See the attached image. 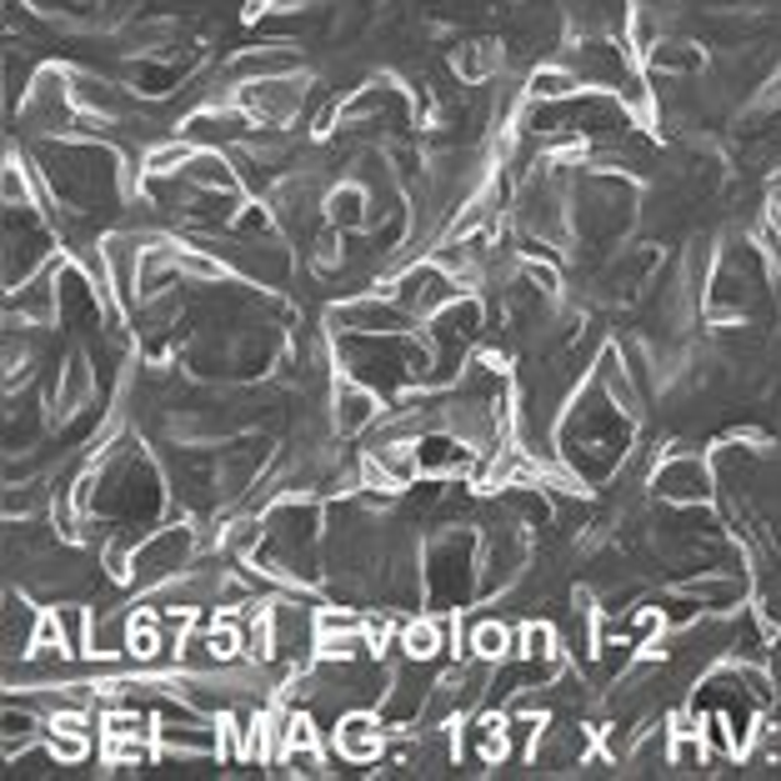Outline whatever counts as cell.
Returning <instances> with one entry per match:
<instances>
[{"mask_svg": "<svg viewBox=\"0 0 781 781\" xmlns=\"http://www.w3.org/2000/svg\"><path fill=\"white\" fill-rule=\"evenodd\" d=\"M381 742H386V726L376 722V716H346L341 726H336V751H341L346 761H371L381 751Z\"/></svg>", "mask_w": 781, "mask_h": 781, "instance_id": "obj_1", "label": "cell"}, {"mask_svg": "<svg viewBox=\"0 0 781 781\" xmlns=\"http://www.w3.org/2000/svg\"><path fill=\"white\" fill-rule=\"evenodd\" d=\"M661 491L677 496V501H697V496H706V472L701 466H671L667 476H661Z\"/></svg>", "mask_w": 781, "mask_h": 781, "instance_id": "obj_2", "label": "cell"}]
</instances>
